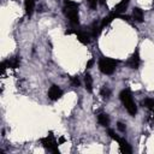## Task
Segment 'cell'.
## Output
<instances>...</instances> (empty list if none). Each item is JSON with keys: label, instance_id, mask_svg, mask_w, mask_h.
<instances>
[{"label": "cell", "instance_id": "1", "mask_svg": "<svg viewBox=\"0 0 154 154\" xmlns=\"http://www.w3.org/2000/svg\"><path fill=\"white\" fill-rule=\"evenodd\" d=\"M64 13L72 25H78V4L71 0H64Z\"/></svg>", "mask_w": 154, "mask_h": 154}, {"label": "cell", "instance_id": "2", "mask_svg": "<svg viewBox=\"0 0 154 154\" xmlns=\"http://www.w3.org/2000/svg\"><path fill=\"white\" fill-rule=\"evenodd\" d=\"M119 99L120 101L123 102L124 107L126 108V111L131 114V116H135L137 113V106L132 99V95H131V91L129 89H123L119 94Z\"/></svg>", "mask_w": 154, "mask_h": 154}, {"label": "cell", "instance_id": "3", "mask_svg": "<svg viewBox=\"0 0 154 154\" xmlns=\"http://www.w3.org/2000/svg\"><path fill=\"white\" fill-rule=\"evenodd\" d=\"M118 60L112 59V58H107V57H102L99 60V69L103 75H112L118 65Z\"/></svg>", "mask_w": 154, "mask_h": 154}, {"label": "cell", "instance_id": "4", "mask_svg": "<svg viewBox=\"0 0 154 154\" xmlns=\"http://www.w3.org/2000/svg\"><path fill=\"white\" fill-rule=\"evenodd\" d=\"M40 141H41V144H42L46 149H48L49 152L55 153V154L59 153V149H58V144H59V143L55 141V138H54V136L52 135V132H51L48 136L41 138Z\"/></svg>", "mask_w": 154, "mask_h": 154}, {"label": "cell", "instance_id": "5", "mask_svg": "<svg viewBox=\"0 0 154 154\" xmlns=\"http://www.w3.org/2000/svg\"><path fill=\"white\" fill-rule=\"evenodd\" d=\"M128 66L130 67V69H138V66H140V64H141V59H140V52H138V49H136L135 51V53L130 57V59L128 60Z\"/></svg>", "mask_w": 154, "mask_h": 154}, {"label": "cell", "instance_id": "6", "mask_svg": "<svg viewBox=\"0 0 154 154\" xmlns=\"http://www.w3.org/2000/svg\"><path fill=\"white\" fill-rule=\"evenodd\" d=\"M19 64H20L19 57H14V58H12V59H10V60L2 61V64H1V70H2V72H4L6 67H11V69H17V67H19Z\"/></svg>", "mask_w": 154, "mask_h": 154}, {"label": "cell", "instance_id": "7", "mask_svg": "<svg viewBox=\"0 0 154 154\" xmlns=\"http://www.w3.org/2000/svg\"><path fill=\"white\" fill-rule=\"evenodd\" d=\"M61 95H63L61 89H60L58 85H55V84H53V85L49 88V90H48V97H49L52 101H55V100L60 99Z\"/></svg>", "mask_w": 154, "mask_h": 154}, {"label": "cell", "instance_id": "8", "mask_svg": "<svg viewBox=\"0 0 154 154\" xmlns=\"http://www.w3.org/2000/svg\"><path fill=\"white\" fill-rule=\"evenodd\" d=\"M118 143H119V149L122 153H124V154H131L132 153V149H131L130 144L128 143V141H125L124 138H119Z\"/></svg>", "mask_w": 154, "mask_h": 154}, {"label": "cell", "instance_id": "9", "mask_svg": "<svg viewBox=\"0 0 154 154\" xmlns=\"http://www.w3.org/2000/svg\"><path fill=\"white\" fill-rule=\"evenodd\" d=\"M129 1H130V0H122V1H120L118 5H116V6H114L113 12H114L116 14H122L123 12H125V10L128 8Z\"/></svg>", "mask_w": 154, "mask_h": 154}, {"label": "cell", "instance_id": "10", "mask_svg": "<svg viewBox=\"0 0 154 154\" xmlns=\"http://www.w3.org/2000/svg\"><path fill=\"white\" fill-rule=\"evenodd\" d=\"M76 35H77V38H78V41H79L81 43H83V45H88V43L90 42V37H91V35H90L89 32H87V31H78Z\"/></svg>", "mask_w": 154, "mask_h": 154}, {"label": "cell", "instance_id": "11", "mask_svg": "<svg viewBox=\"0 0 154 154\" xmlns=\"http://www.w3.org/2000/svg\"><path fill=\"white\" fill-rule=\"evenodd\" d=\"M101 29H102V26H101V23L99 24L97 22H94V23L90 25V35H91L93 37H96V36L100 34Z\"/></svg>", "mask_w": 154, "mask_h": 154}, {"label": "cell", "instance_id": "12", "mask_svg": "<svg viewBox=\"0 0 154 154\" xmlns=\"http://www.w3.org/2000/svg\"><path fill=\"white\" fill-rule=\"evenodd\" d=\"M24 5H25V13L30 17L34 12V7H35V0H24Z\"/></svg>", "mask_w": 154, "mask_h": 154}, {"label": "cell", "instance_id": "13", "mask_svg": "<svg viewBox=\"0 0 154 154\" xmlns=\"http://www.w3.org/2000/svg\"><path fill=\"white\" fill-rule=\"evenodd\" d=\"M97 122H99V124L102 125V126H108V125H109V117H108V114H106V113H100V114L97 116Z\"/></svg>", "mask_w": 154, "mask_h": 154}, {"label": "cell", "instance_id": "14", "mask_svg": "<svg viewBox=\"0 0 154 154\" xmlns=\"http://www.w3.org/2000/svg\"><path fill=\"white\" fill-rule=\"evenodd\" d=\"M132 17L136 22H143V11L140 7H135L132 11Z\"/></svg>", "mask_w": 154, "mask_h": 154}, {"label": "cell", "instance_id": "15", "mask_svg": "<svg viewBox=\"0 0 154 154\" xmlns=\"http://www.w3.org/2000/svg\"><path fill=\"white\" fill-rule=\"evenodd\" d=\"M116 17H119V14H116L114 12H113L112 14H109L108 17H105V18L101 20V26H102V28L107 26V25H108V24H109V23H111V22H112V20H113Z\"/></svg>", "mask_w": 154, "mask_h": 154}, {"label": "cell", "instance_id": "16", "mask_svg": "<svg viewBox=\"0 0 154 154\" xmlns=\"http://www.w3.org/2000/svg\"><path fill=\"white\" fill-rule=\"evenodd\" d=\"M84 83H85V89L90 93L93 90V78H91V76L89 73H87L84 76Z\"/></svg>", "mask_w": 154, "mask_h": 154}, {"label": "cell", "instance_id": "17", "mask_svg": "<svg viewBox=\"0 0 154 154\" xmlns=\"http://www.w3.org/2000/svg\"><path fill=\"white\" fill-rule=\"evenodd\" d=\"M143 106L146 108H148L149 111L154 112V99H146L143 101Z\"/></svg>", "mask_w": 154, "mask_h": 154}, {"label": "cell", "instance_id": "18", "mask_svg": "<svg viewBox=\"0 0 154 154\" xmlns=\"http://www.w3.org/2000/svg\"><path fill=\"white\" fill-rule=\"evenodd\" d=\"M100 94H101V96H102L103 99H108V97L111 96V89H109L108 87H103V88L100 90Z\"/></svg>", "mask_w": 154, "mask_h": 154}, {"label": "cell", "instance_id": "19", "mask_svg": "<svg viewBox=\"0 0 154 154\" xmlns=\"http://www.w3.org/2000/svg\"><path fill=\"white\" fill-rule=\"evenodd\" d=\"M71 82H72V84L76 85V87H78V85L81 84V82H79V79H78L77 76H72V77H71Z\"/></svg>", "mask_w": 154, "mask_h": 154}, {"label": "cell", "instance_id": "20", "mask_svg": "<svg viewBox=\"0 0 154 154\" xmlns=\"http://www.w3.org/2000/svg\"><path fill=\"white\" fill-rule=\"evenodd\" d=\"M117 128H118V130L122 131V132H125V130H126V126H125L122 122H118V123H117Z\"/></svg>", "mask_w": 154, "mask_h": 154}, {"label": "cell", "instance_id": "21", "mask_svg": "<svg viewBox=\"0 0 154 154\" xmlns=\"http://www.w3.org/2000/svg\"><path fill=\"white\" fill-rule=\"evenodd\" d=\"M108 135H109V137H111V138H113V140H114V141H117V142H118V140L120 138V137H118V136L114 134V131H113V130H111V129L108 130Z\"/></svg>", "mask_w": 154, "mask_h": 154}, {"label": "cell", "instance_id": "22", "mask_svg": "<svg viewBox=\"0 0 154 154\" xmlns=\"http://www.w3.org/2000/svg\"><path fill=\"white\" fill-rule=\"evenodd\" d=\"M88 1V4H89V6H90V8H93V10H95L96 8V5H97V0H87Z\"/></svg>", "mask_w": 154, "mask_h": 154}, {"label": "cell", "instance_id": "23", "mask_svg": "<svg viewBox=\"0 0 154 154\" xmlns=\"http://www.w3.org/2000/svg\"><path fill=\"white\" fill-rule=\"evenodd\" d=\"M93 64H94V60H93V59H91V60H89V61L87 63V69H90Z\"/></svg>", "mask_w": 154, "mask_h": 154}, {"label": "cell", "instance_id": "24", "mask_svg": "<svg viewBox=\"0 0 154 154\" xmlns=\"http://www.w3.org/2000/svg\"><path fill=\"white\" fill-rule=\"evenodd\" d=\"M99 1V4H101V5H105L106 4V0H97Z\"/></svg>", "mask_w": 154, "mask_h": 154}]
</instances>
